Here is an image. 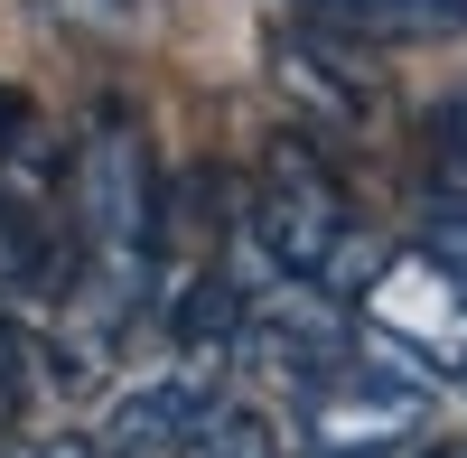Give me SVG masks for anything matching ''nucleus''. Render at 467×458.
<instances>
[{"label": "nucleus", "instance_id": "obj_6", "mask_svg": "<svg viewBox=\"0 0 467 458\" xmlns=\"http://www.w3.org/2000/svg\"><path fill=\"white\" fill-rule=\"evenodd\" d=\"M271 85H281V103L299 112L308 131H327V141H356L374 131V75L337 47V28H281L271 37Z\"/></svg>", "mask_w": 467, "mask_h": 458}, {"label": "nucleus", "instance_id": "obj_9", "mask_svg": "<svg viewBox=\"0 0 467 458\" xmlns=\"http://www.w3.org/2000/svg\"><path fill=\"white\" fill-rule=\"evenodd\" d=\"M66 374H57V356L37 347V328H19L10 309H0V440H10L19 422H28V402L37 393H57Z\"/></svg>", "mask_w": 467, "mask_h": 458}, {"label": "nucleus", "instance_id": "obj_15", "mask_svg": "<svg viewBox=\"0 0 467 458\" xmlns=\"http://www.w3.org/2000/svg\"><path fill=\"white\" fill-rule=\"evenodd\" d=\"M420 458H467V440H440V449H420Z\"/></svg>", "mask_w": 467, "mask_h": 458}, {"label": "nucleus", "instance_id": "obj_3", "mask_svg": "<svg viewBox=\"0 0 467 458\" xmlns=\"http://www.w3.org/2000/svg\"><path fill=\"white\" fill-rule=\"evenodd\" d=\"M356 328L365 347L402 356L411 374H467V262H449L440 244H402L374 262V281L356 290Z\"/></svg>", "mask_w": 467, "mask_h": 458}, {"label": "nucleus", "instance_id": "obj_4", "mask_svg": "<svg viewBox=\"0 0 467 458\" xmlns=\"http://www.w3.org/2000/svg\"><path fill=\"white\" fill-rule=\"evenodd\" d=\"M356 347H365V328L346 318V290H327V281L271 272V290L253 299V318H244V365L262 374V384H281L290 402L318 393Z\"/></svg>", "mask_w": 467, "mask_h": 458}, {"label": "nucleus", "instance_id": "obj_7", "mask_svg": "<svg viewBox=\"0 0 467 458\" xmlns=\"http://www.w3.org/2000/svg\"><path fill=\"white\" fill-rule=\"evenodd\" d=\"M206 402H215V365L169 356V365H150V374H131V384L112 393L103 440L122 449V458H178V449H187V431L206 422Z\"/></svg>", "mask_w": 467, "mask_h": 458}, {"label": "nucleus", "instance_id": "obj_5", "mask_svg": "<svg viewBox=\"0 0 467 458\" xmlns=\"http://www.w3.org/2000/svg\"><path fill=\"white\" fill-rule=\"evenodd\" d=\"M420 411H431V374H411L383 347H356L318 393H299V431L308 449H393L420 431Z\"/></svg>", "mask_w": 467, "mask_h": 458}, {"label": "nucleus", "instance_id": "obj_11", "mask_svg": "<svg viewBox=\"0 0 467 458\" xmlns=\"http://www.w3.org/2000/svg\"><path fill=\"white\" fill-rule=\"evenodd\" d=\"M37 10L75 37H140L150 28V0H37Z\"/></svg>", "mask_w": 467, "mask_h": 458}, {"label": "nucleus", "instance_id": "obj_14", "mask_svg": "<svg viewBox=\"0 0 467 458\" xmlns=\"http://www.w3.org/2000/svg\"><path fill=\"white\" fill-rule=\"evenodd\" d=\"M299 458H383V449H299Z\"/></svg>", "mask_w": 467, "mask_h": 458}, {"label": "nucleus", "instance_id": "obj_1", "mask_svg": "<svg viewBox=\"0 0 467 458\" xmlns=\"http://www.w3.org/2000/svg\"><path fill=\"white\" fill-rule=\"evenodd\" d=\"M75 234L94 281L140 309L160 281V150L131 103H94L75 131Z\"/></svg>", "mask_w": 467, "mask_h": 458}, {"label": "nucleus", "instance_id": "obj_12", "mask_svg": "<svg viewBox=\"0 0 467 458\" xmlns=\"http://www.w3.org/2000/svg\"><path fill=\"white\" fill-rule=\"evenodd\" d=\"M0 458H103V449H94L85 431H10Z\"/></svg>", "mask_w": 467, "mask_h": 458}, {"label": "nucleus", "instance_id": "obj_10", "mask_svg": "<svg viewBox=\"0 0 467 458\" xmlns=\"http://www.w3.org/2000/svg\"><path fill=\"white\" fill-rule=\"evenodd\" d=\"M178 458H281V440H271V422L253 402H206V422L187 431Z\"/></svg>", "mask_w": 467, "mask_h": 458}, {"label": "nucleus", "instance_id": "obj_13", "mask_svg": "<svg viewBox=\"0 0 467 458\" xmlns=\"http://www.w3.org/2000/svg\"><path fill=\"white\" fill-rule=\"evenodd\" d=\"M440 178H458V187H467V94H449V103H440Z\"/></svg>", "mask_w": 467, "mask_h": 458}, {"label": "nucleus", "instance_id": "obj_2", "mask_svg": "<svg viewBox=\"0 0 467 458\" xmlns=\"http://www.w3.org/2000/svg\"><path fill=\"white\" fill-rule=\"evenodd\" d=\"M244 244L271 262V272L327 281V290H346V299H356V290L374 281V262H383V244L356 224V206L337 197V178L308 160L299 141L271 150V178H262V197H253V215H244Z\"/></svg>", "mask_w": 467, "mask_h": 458}, {"label": "nucleus", "instance_id": "obj_8", "mask_svg": "<svg viewBox=\"0 0 467 458\" xmlns=\"http://www.w3.org/2000/svg\"><path fill=\"white\" fill-rule=\"evenodd\" d=\"M318 28H356V37H383V47H440V37H467V0H346V19H318Z\"/></svg>", "mask_w": 467, "mask_h": 458}]
</instances>
